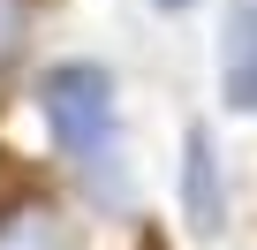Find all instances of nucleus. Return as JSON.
<instances>
[{"instance_id": "nucleus-1", "label": "nucleus", "mask_w": 257, "mask_h": 250, "mask_svg": "<svg viewBox=\"0 0 257 250\" xmlns=\"http://www.w3.org/2000/svg\"><path fill=\"white\" fill-rule=\"evenodd\" d=\"M113 99H121L113 68H98V61H53L38 76V121H46V137H53L61 159H76V167L106 159V144H113Z\"/></svg>"}, {"instance_id": "nucleus-2", "label": "nucleus", "mask_w": 257, "mask_h": 250, "mask_svg": "<svg viewBox=\"0 0 257 250\" xmlns=\"http://www.w3.org/2000/svg\"><path fill=\"white\" fill-rule=\"evenodd\" d=\"M174 205H182V220H189L197 242H212L227 227V167H219V144H212L204 121L182 129V197Z\"/></svg>"}, {"instance_id": "nucleus-3", "label": "nucleus", "mask_w": 257, "mask_h": 250, "mask_svg": "<svg viewBox=\"0 0 257 250\" xmlns=\"http://www.w3.org/2000/svg\"><path fill=\"white\" fill-rule=\"evenodd\" d=\"M219 106L257 114V0H227L219 16Z\"/></svg>"}, {"instance_id": "nucleus-4", "label": "nucleus", "mask_w": 257, "mask_h": 250, "mask_svg": "<svg viewBox=\"0 0 257 250\" xmlns=\"http://www.w3.org/2000/svg\"><path fill=\"white\" fill-rule=\"evenodd\" d=\"M0 250H76V235L53 205H16L0 212Z\"/></svg>"}, {"instance_id": "nucleus-5", "label": "nucleus", "mask_w": 257, "mask_h": 250, "mask_svg": "<svg viewBox=\"0 0 257 250\" xmlns=\"http://www.w3.org/2000/svg\"><path fill=\"white\" fill-rule=\"evenodd\" d=\"M23 53H31V0H0V91L16 84Z\"/></svg>"}, {"instance_id": "nucleus-6", "label": "nucleus", "mask_w": 257, "mask_h": 250, "mask_svg": "<svg viewBox=\"0 0 257 250\" xmlns=\"http://www.w3.org/2000/svg\"><path fill=\"white\" fill-rule=\"evenodd\" d=\"M128 250H174V242H167V227H137V242H128Z\"/></svg>"}, {"instance_id": "nucleus-7", "label": "nucleus", "mask_w": 257, "mask_h": 250, "mask_svg": "<svg viewBox=\"0 0 257 250\" xmlns=\"http://www.w3.org/2000/svg\"><path fill=\"white\" fill-rule=\"evenodd\" d=\"M152 8H159V16H182V8H197V0H152Z\"/></svg>"}]
</instances>
